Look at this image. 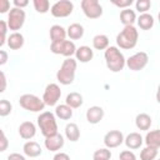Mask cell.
Segmentation results:
<instances>
[{
	"label": "cell",
	"mask_w": 160,
	"mask_h": 160,
	"mask_svg": "<svg viewBox=\"0 0 160 160\" xmlns=\"http://www.w3.org/2000/svg\"><path fill=\"white\" fill-rule=\"evenodd\" d=\"M144 141H145L146 146L159 149V148H160V130L155 129V130L148 131L146 135H145Z\"/></svg>",
	"instance_id": "cell-23"
},
{
	"label": "cell",
	"mask_w": 160,
	"mask_h": 160,
	"mask_svg": "<svg viewBox=\"0 0 160 160\" xmlns=\"http://www.w3.org/2000/svg\"><path fill=\"white\" fill-rule=\"evenodd\" d=\"M124 142H125L128 149L136 150V149H139L142 145L144 139H142V136L139 132H130L126 138H124Z\"/></svg>",
	"instance_id": "cell-18"
},
{
	"label": "cell",
	"mask_w": 160,
	"mask_h": 160,
	"mask_svg": "<svg viewBox=\"0 0 160 160\" xmlns=\"http://www.w3.org/2000/svg\"><path fill=\"white\" fill-rule=\"evenodd\" d=\"M92 46L96 50H105L109 48V38L104 34H98L92 38Z\"/></svg>",
	"instance_id": "cell-29"
},
{
	"label": "cell",
	"mask_w": 160,
	"mask_h": 160,
	"mask_svg": "<svg viewBox=\"0 0 160 160\" xmlns=\"http://www.w3.org/2000/svg\"><path fill=\"white\" fill-rule=\"evenodd\" d=\"M110 159H111V151L110 149H106V148L95 150L92 155V160H110Z\"/></svg>",
	"instance_id": "cell-32"
},
{
	"label": "cell",
	"mask_w": 160,
	"mask_h": 160,
	"mask_svg": "<svg viewBox=\"0 0 160 160\" xmlns=\"http://www.w3.org/2000/svg\"><path fill=\"white\" fill-rule=\"evenodd\" d=\"M22 151H24V154H25L26 156H29V158H38V156L41 155L42 149H41V146H40L36 141L29 140V141H26V142L24 144Z\"/></svg>",
	"instance_id": "cell-19"
},
{
	"label": "cell",
	"mask_w": 160,
	"mask_h": 160,
	"mask_svg": "<svg viewBox=\"0 0 160 160\" xmlns=\"http://www.w3.org/2000/svg\"><path fill=\"white\" fill-rule=\"evenodd\" d=\"M26 19V14L22 9H18V8H11L9 10L8 14V29L12 30L14 32H16L18 30H20L25 22Z\"/></svg>",
	"instance_id": "cell-6"
},
{
	"label": "cell",
	"mask_w": 160,
	"mask_h": 160,
	"mask_svg": "<svg viewBox=\"0 0 160 160\" xmlns=\"http://www.w3.org/2000/svg\"><path fill=\"white\" fill-rule=\"evenodd\" d=\"M106 68L112 72H119L125 68V56L116 46H109L104 52Z\"/></svg>",
	"instance_id": "cell-2"
},
{
	"label": "cell",
	"mask_w": 160,
	"mask_h": 160,
	"mask_svg": "<svg viewBox=\"0 0 160 160\" xmlns=\"http://www.w3.org/2000/svg\"><path fill=\"white\" fill-rule=\"evenodd\" d=\"M135 8L140 14H145L151 8V1L150 0H138L135 2Z\"/></svg>",
	"instance_id": "cell-34"
},
{
	"label": "cell",
	"mask_w": 160,
	"mask_h": 160,
	"mask_svg": "<svg viewBox=\"0 0 160 160\" xmlns=\"http://www.w3.org/2000/svg\"><path fill=\"white\" fill-rule=\"evenodd\" d=\"M120 21L124 26H129V25H134V22L136 21V14L134 10H131L130 8L121 10L120 12Z\"/></svg>",
	"instance_id": "cell-28"
},
{
	"label": "cell",
	"mask_w": 160,
	"mask_h": 160,
	"mask_svg": "<svg viewBox=\"0 0 160 160\" xmlns=\"http://www.w3.org/2000/svg\"><path fill=\"white\" fill-rule=\"evenodd\" d=\"M124 142V135L120 130H110L104 136V145L106 149H114Z\"/></svg>",
	"instance_id": "cell-12"
},
{
	"label": "cell",
	"mask_w": 160,
	"mask_h": 160,
	"mask_svg": "<svg viewBox=\"0 0 160 160\" xmlns=\"http://www.w3.org/2000/svg\"><path fill=\"white\" fill-rule=\"evenodd\" d=\"M81 10L88 19H99L102 15V6L98 0H82L80 2Z\"/></svg>",
	"instance_id": "cell-8"
},
{
	"label": "cell",
	"mask_w": 160,
	"mask_h": 160,
	"mask_svg": "<svg viewBox=\"0 0 160 160\" xmlns=\"http://www.w3.org/2000/svg\"><path fill=\"white\" fill-rule=\"evenodd\" d=\"M50 51L52 54H56V55H62L65 58H71L72 55H75L76 46L71 40L65 39L64 41H60V42H51Z\"/></svg>",
	"instance_id": "cell-7"
},
{
	"label": "cell",
	"mask_w": 160,
	"mask_h": 160,
	"mask_svg": "<svg viewBox=\"0 0 160 160\" xmlns=\"http://www.w3.org/2000/svg\"><path fill=\"white\" fill-rule=\"evenodd\" d=\"M76 66H78V61L72 58H66L60 69L56 72V79L61 85H70L72 84L74 79H75V72H76Z\"/></svg>",
	"instance_id": "cell-3"
},
{
	"label": "cell",
	"mask_w": 160,
	"mask_h": 160,
	"mask_svg": "<svg viewBox=\"0 0 160 160\" xmlns=\"http://www.w3.org/2000/svg\"><path fill=\"white\" fill-rule=\"evenodd\" d=\"M54 115L60 120H70L72 118V109L66 104H60V105H56Z\"/></svg>",
	"instance_id": "cell-27"
},
{
	"label": "cell",
	"mask_w": 160,
	"mask_h": 160,
	"mask_svg": "<svg viewBox=\"0 0 160 160\" xmlns=\"http://www.w3.org/2000/svg\"><path fill=\"white\" fill-rule=\"evenodd\" d=\"M18 130H19L20 138L24 139V140H30L36 134V126L31 121H24V122H21L19 125V129Z\"/></svg>",
	"instance_id": "cell-15"
},
{
	"label": "cell",
	"mask_w": 160,
	"mask_h": 160,
	"mask_svg": "<svg viewBox=\"0 0 160 160\" xmlns=\"http://www.w3.org/2000/svg\"><path fill=\"white\" fill-rule=\"evenodd\" d=\"M138 39L139 31L134 25L124 26V29L116 35V48H120L122 50L134 49L138 44Z\"/></svg>",
	"instance_id": "cell-1"
},
{
	"label": "cell",
	"mask_w": 160,
	"mask_h": 160,
	"mask_svg": "<svg viewBox=\"0 0 160 160\" xmlns=\"http://www.w3.org/2000/svg\"><path fill=\"white\" fill-rule=\"evenodd\" d=\"M10 1L9 0H0V14H5L10 10Z\"/></svg>",
	"instance_id": "cell-40"
},
{
	"label": "cell",
	"mask_w": 160,
	"mask_h": 160,
	"mask_svg": "<svg viewBox=\"0 0 160 160\" xmlns=\"http://www.w3.org/2000/svg\"><path fill=\"white\" fill-rule=\"evenodd\" d=\"M111 2L115 5V6H118V8H120V9H128V8H130L131 5H132V0H111Z\"/></svg>",
	"instance_id": "cell-36"
},
{
	"label": "cell",
	"mask_w": 160,
	"mask_h": 160,
	"mask_svg": "<svg viewBox=\"0 0 160 160\" xmlns=\"http://www.w3.org/2000/svg\"><path fill=\"white\" fill-rule=\"evenodd\" d=\"M65 136L68 140L75 142L80 139V129L78 126V124L75 122H69L66 126H65Z\"/></svg>",
	"instance_id": "cell-26"
},
{
	"label": "cell",
	"mask_w": 160,
	"mask_h": 160,
	"mask_svg": "<svg viewBox=\"0 0 160 160\" xmlns=\"http://www.w3.org/2000/svg\"><path fill=\"white\" fill-rule=\"evenodd\" d=\"M84 100H82V95L80 92H76V91H72L70 94L66 95V99H65V104L68 106H70L71 109H78L82 105Z\"/></svg>",
	"instance_id": "cell-25"
},
{
	"label": "cell",
	"mask_w": 160,
	"mask_h": 160,
	"mask_svg": "<svg viewBox=\"0 0 160 160\" xmlns=\"http://www.w3.org/2000/svg\"><path fill=\"white\" fill-rule=\"evenodd\" d=\"M9 60V55L5 50H0V66L1 65H5Z\"/></svg>",
	"instance_id": "cell-42"
},
{
	"label": "cell",
	"mask_w": 160,
	"mask_h": 160,
	"mask_svg": "<svg viewBox=\"0 0 160 160\" xmlns=\"http://www.w3.org/2000/svg\"><path fill=\"white\" fill-rule=\"evenodd\" d=\"M8 160H26V158L19 152H11L9 156H8Z\"/></svg>",
	"instance_id": "cell-44"
},
{
	"label": "cell",
	"mask_w": 160,
	"mask_h": 160,
	"mask_svg": "<svg viewBox=\"0 0 160 160\" xmlns=\"http://www.w3.org/2000/svg\"><path fill=\"white\" fill-rule=\"evenodd\" d=\"M60 96H61L60 86L58 84H55V82H51V84H48L45 90H44L42 101L48 106H55L58 104Z\"/></svg>",
	"instance_id": "cell-11"
},
{
	"label": "cell",
	"mask_w": 160,
	"mask_h": 160,
	"mask_svg": "<svg viewBox=\"0 0 160 160\" xmlns=\"http://www.w3.org/2000/svg\"><path fill=\"white\" fill-rule=\"evenodd\" d=\"M64 136L59 132L51 135V136H48L45 138V141H44V145L45 148L49 150V151H59L62 146H64Z\"/></svg>",
	"instance_id": "cell-13"
},
{
	"label": "cell",
	"mask_w": 160,
	"mask_h": 160,
	"mask_svg": "<svg viewBox=\"0 0 160 160\" xmlns=\"http://www.w3.org/2000/svg\"><path fill=\"white\" fill-rule=\"evenodd\" d=\"M19 104L24 110L31 111V112H41L45 108V104L42 99L34 94H24L19 99Z\"/></svg>",
	"instance_id": "cell-5"
},
{
	"label": "cell",
	"mask_w": 160,
	"mask_h": 160,
	"mask_svg": "<svg viewBox=\"0 0 160 160\" xmlns=\"http://www.w3.org/2000/svg\"><path fill=\"white\" fill-rule=\"evenodd\" d=\"M24 35L21 32H11L8 38H6V44L11 50H19L24 46Z\"/></svg>",
	"instance_id": "cell-17"
},
{
	"label": "cell",
	"mask_w": 160,
	"mask_h": 160,
	"mask_svg": "<svg viewBox=\"0 0 160 160\" xmlns=\"http://www.w3.org/2000/svg\"><path fill=\"white\" fill-rule=\"evenodd\" d=\"M34 9L39 12V14H46L50 10V2L49 0H34L32 1Z\"/></svg>",
	"instance_id": "cell-31"
},
{
	"label": "cell",
	"mask_w": 160,
	"mask_h": 160,
	"mask_svg": "<svg viewBox=\"0 0 160 160\" xmlns=\"http://www.w3.org/2000/svg\"><path fill=\"white\" fill-rule=\"evenodd\" d=\"M119 160H136V155L130 150H122L119 154Z\"/></svg>",
	"instance_id": "cell-38"
},
{
	"label": "cell",
	"mask_w": 160,
	"mask_h": 160,
	"mask_svg": "<svg viewBox=\"0 0 160 160\" xmlns=\"http://www.w3.org/2000/svg\"><path fill=\"white\" fill-rule=\"evenodd\" d=\"M11 111H12L11 102L9 100H6V99L0 100V116H2V118L4 116H8V115L11 114Z\"/></svg>",
	"instance_id": "cell-33"
},
{
	"label": "cell",
	"mask_w": 160,
	"mask_h": 160,
	"mask_svg": "<svg viewBox=\"0 0 160 160\" xmlns=\"http://www.w3.org/2000/svg\"><path fill=\"white\" fill-rule=\"evenodd\" d=\"M136 22L141 30H150L154 26V16L149 12L140 14L139 18H136Z\"/></svg>",
	"instance_id": "cell-24"
},
{
	"label": "cell",
	"mask_w": 160,
	"mask_h": 160,
	"mask_svg": "<svg viewBox=\"0 0 160 160\" xmlns=\"http://www.w3.org/2000/svg\"><path fill=\"white\" fill-rule=\"evenodd\" d=\"M38 125L40 128L41 134L45 138L51 136V135H54V134L58 132L56 118L50 111H42V112H40V115L38 116Z\"/></svg>",
	"instance_id": "cell-4"
},
{
	"label": "cell",
	"mask_w": 160,
	"mask_h": 160,
	"mask_svg": "<svg viewBox=\"0 0 160 160\" xmlns=\"http://www.w3.org/2000/svg\"><path fill=\"white\" fill-rule=\"evenodd\" d=\"M75 58L80 62H89L94 58V50L90 46H86V45L79 46V48H76Z\"/></svg>",
	"instance_id": "cell-16"
},
{
	"label": "cell",
	"mask_w": 160,
	"mask_h": 160,
	"mask_svg": "<svg viewBox=\"0 0 160 160\" xmlns=\"http://www.w3.org/2000/svg\"><path fill=\"white\" fill-rule=\"evenodd\" d=\"M151 124H152V119H151V116H150L149 114H146V112H140V114H138L136 118H135V125H136V128H138L139 130L146 131V130L150 129Z\"/></svg>",
	"instance_id": "cell-21"
},
{
	"label": "cell",
	"mask_w": 160,
	"mask_h": 160,
	"mask_svg": "<svg viewBox=\"0 0 160 160\" xmlns=\"http://www.w3.org/2000/svg\"><path fill=\"white\" fill-rule=\"evenodd\" d=\"M52 160H70V156L66 152H56L54 155Z\"/></svg>",
	"instance_id": "cell-43"
},
{
	"label": "cell",
	"mask_w": 160,
	"mask_h": 160,
	"mask_svg": "<svg viewBox=\"0 0 160 160\" xmlns=\"http://www.w3.org/2000/svg\"><path fill=\"white\" fill-rule=\"evenodd\" d=\"M6 86H8L6 76H5V74L0 70V94H2V92L6 90Z\"/></svg>",
	"instance_id": "cell-39"
},
{
	"label": "cell",
	"mask_w": 160,
	"mask_h": 160,
	"mask_svg": "<svg viewBox=\"0 0 160 160\" xmlns=\"http://www.w3.org/2000/svg\"><path fill=\"white\" fill-rule=\"evenodd\" d=\"M8 24L4 20H0V48L6 42V32H8Z\"/></svg>",
	"instance_id": "cell-35"
},
{
	"label": "cell",
	"mask_w": 160,
	"mask_h": 160,
	"mask_svg": "<svg viewBox=\"0 0 160 160\" xmlns=\"http://www.w3.org/2000/svg\"><path fill=\"white\" fill-rule=\"evenodd\" d=\"M84 26L79 22L70 24L66 29V35L70 38V40H79L84 36Z\"/></svg>",
	"instance_id": "cell-22"
},
{
	"label": "cell",
	"mask_w": 160,
	"mask_h": 160,
	"mask_svg": "<svg viewBox=\"0 0 160 160\" xmlns=\"http://www.w3.org/2000/svg\"><path fill=\"white\" fill-rule=\"evenodd\" d=\"M158 154H159V149L145 146L140 152V160H155L158 158Z\"/></svg>",
	"instance_id": "cell-30"
},
{
	"label": "cell",
	"mask_w": 160,
	"mask_h": 160,
	"mask_svg": "<svg viewBox=\"0 0 160 160\" xmlns=\"http://www.w3.org/2000/svg\"><path fill=\"white\" fill-rule=\"evenodd\" d=\"M149 62V55L145 51H139L125 60V65L132 71L142 70Z\"/></svg>",
	"instance_id": "cell-9"
},
{
	"label": "cell",
	"mask_w": 160,
	"mask_h": 160,
	"mask_svg": "<svg viewBox=\"0 0 160 160\" xmlns=\"http://www.w3.org/2000/svg\"><path fill=\"white\" fill-rule=\"evenodd\" d=\"M104 115H105L104 109H102L101 106H98V105L90 106V108L86 110V114H85L88 122H90V124H92V125L99 124V122L102 120Z\"/></svg>",
	"instance_id": "cell-14"
},
{
	"label": "cell",
	"mask_w": 160,
	"mask_h": 160,
	"mask_svg": "<svg viewBox=\"0 0 160 160\" xmlns=\"http://www.w3.org/2000/svg\"><path fill=\"white\" fill-rule=\"evenodd\" d=\"M9 148V140L5 136V132L2 131V129L0 128V152L5 151Z\"/></svg>",
	"instance_id": "cell-37"
},
{
	"label": "cell",
	"mask_w": 160,
	"mask_h": 160,
	"mask_svg": "<svg viewBox=\"0 0 160 160\" xmlns=\"http://www.w3.org/2000/svg\"><path fill=\"white\" fill-rule=\"evenodd\" d=\"M49 35H50V39H51V42H60V41H64L65 38H66V30L61 26V25H52L49 30Z\"/></svg>",
	"instance_id": "cell-20"
},
{
	"label": "cell",
	"mask_w": 160,
	"mask_h": 160,
	"mask_svg": "<svg viewBox=\"0 0 160 160\" xmlns=\"http://www.w3.org/2000/svg\"><path fill=\"white\" fill-rule=\"evenodd\" d=\"M14 8H18V9H24L29 5V1L28 0H14Z\"/></svg>",
	"instance_id": "cell-41"
},
{
	"label": "cell",
	"mask_w": 160,
	"mask_h": 160,
	"mask_svg": "<svg viewBox=\"0 0 160 160\" xmlns=\"http://www.w3.org/2000/svg\"><path fill=\"white\" fill-rule=\"evenodd\" d=\"M74 10V4L70 0H59L54 2L50 8V12L54 18H66L71 15Z\"/></svg>",
	"instance_id": "cell-10"
}]
</instances>
